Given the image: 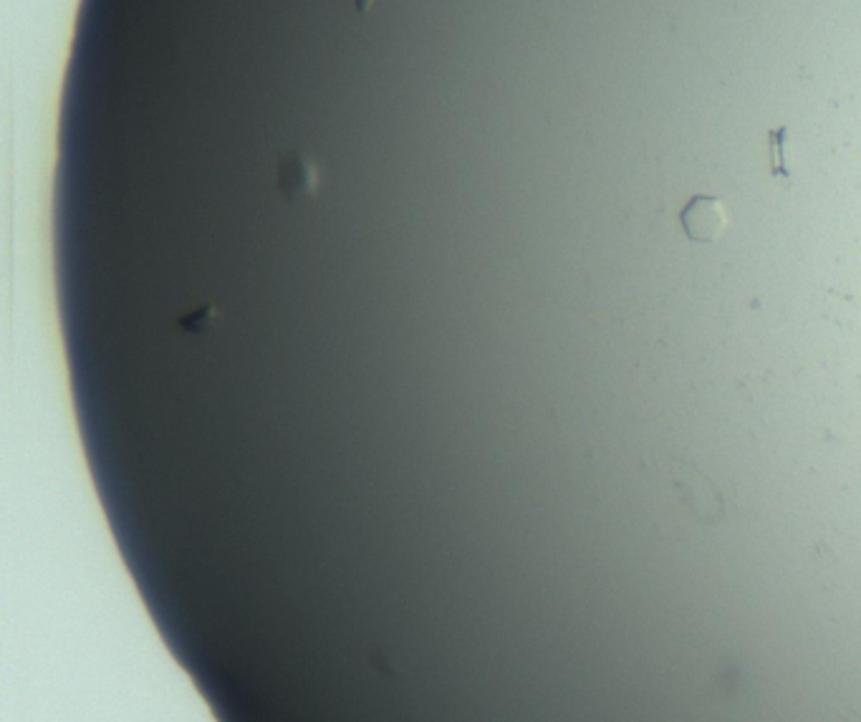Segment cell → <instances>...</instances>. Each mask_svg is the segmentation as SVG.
<instances>
[{
	"mask_svg": "<svg viewBox=\"0 0 861 722\" xmlns=\"http://www.w3.org/2000/svg\"><path fill=\"white\" fill-rule=\"evenodd\" d=\"M667 468H670L672 483L680 490L682 503L690 508V513L695 515L697 521L707 523V526L723 521L725 500L718 485L713 483V478H707L695 462L687 460L680 452H672Z\"/></svg>",
	"mask_w": 861,
	"mask_h": 722,
	"instance_id": "1",
	"label": "cell"
},
{
	"mask_svg": "<svg viewBox=\"0 0 861 722\" xmlns=\"http://www.w3.org/2000/svg\"><path fill=\"white\" fill-rule=\"evenodd\" d=\"M786 139L788 124L771 129V132H768V154H771V177L791 182V170H788L786 165Z\"/></svg>",
	"mask_w": 861,
	"mask_h": 722,
	"instance_id": "3",
	"label": "cell"
},
{
	"mask_svg": "<svg viewBox=\"0 0 861 722\" xmlns=\"http://www.w3.org/2000/svg\"><path fill=\"white\" fill-rule=\"evenodd\" d=\"M680 225L695 243H715L728 228V213L723 200L713 195H695L680 210Z\"/></svg>",
	"mask_w": 861,
	"mask_h": 722,
	"instance_id": "2",
	"label": "cell"
}]
</instances>
